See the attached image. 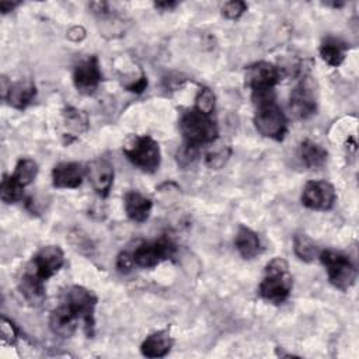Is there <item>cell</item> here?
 Masks as SVG:
<instances>
[{"mask_svg":"<svg viewBox=\"0 0 359 359\" xmlns=\"http://www.w3.org/2000/svg\"><path fill=\"white\" fill-rule=\"evenodd\" d=\"M17 6H20V3H17V1H13V3H10V1H1V3H0V10H1L3 14H7V13L13 11Z\"/></svg>","mask_w":359,"mask_h":359,"instance_id":"836d02e7","label":"cell"},{"mask_svg":"<svg viewBox=\"0 0 359 359\" xmlns=\"http://www.w3.org/2000/svg\"><path fill=\"white\" fill-rule=\"evenodd\" d=\"M63 136L66 142L70 143L84 135L88 129V119L84 111L69 107L63 111Z\"/></svg>","mask_w":359,"mask_h":359,"instance_id":"d6986e66","label":"cell"},{"mask_svg":"<svg viewBox=\"0 0 359 359\" xmlns=\"http://www.w3.org/2000/svg\"><path fill=\"white\" fill-rule=\"evenodd\" d=\"M245 86L251 88L252 95L273 93V87L280 79L279 69L269 62H255L245 69Z\"/></svg>","mask_w":359,"mask_h":359,"instance_id":"9c48e42d","label":"cell"},{"mask_svg":"<svg viewBox=\"0 0 359 359\" xmlns=\"http://www.w3.org/2000/svg\"><path fill=\"white\" fill-rule=\"evenodd\" d=\"M36 87L31 80H22L4 88L3 97L15 109H25L35 98Z\"/></svg>","mask_w":359,"mask_h":359,"instance_id":"2e32d148","label":"cell"},{"mask_svg":"<svg viewBox=\"0 0 359 359\" xmlns=\"http://www.w3.org/2000/svg\"><path fill=\"white\" fill-rule=\"evenodd\" d=\"M63 264L65 255L62 248L59 245H45L31 258L25 272L42 282H46L63 266Z\"/></svg>","mask_w":359,"mask_h":359,"instance_id":"ba28073f","label":"cell"},{"mask_svg":"<svg viewBox=\"0 0 359 359\" xmlns=\"http://www.w3.org/2000/svg\"><path fill=\"white\" fill-rule=\"evenodd\" d=\"M86 175V168L79 163H59L52 170V184L59 189L79 188Z\"/></svg>","mask_w":359,"mask_h":359,"instance_id":"5bb4252c","label":"cell"},{"mask_svg":"<svg viewBox=\"0 0 359 359\" xmlns=\"http://www.w3.org/2000/svg\"><path fill=\"white\" fill-rule=\"evenodd\" d=\"M234 244L244 259H252L261 252V241L258 234L245 226L238 227Z\"/></svg>","mask_w":359,"mask_h":359,"instance_id":"44dd1931","label":"cell"},{"mask_svg":"<svg viewBox=\"0 0 359 359\" xmlns=\"http://www.w3.org/2000/svg\"><path fill=\"white\" fill-rule=\"evenodd\" d=\"M38 174V164L31 158H20L17 161V165L14 168V172L11 174L13 180L18 182L21 187L29 185Z\"/></svg>","mask_w":359,"mask_h":359,"instance_id":"d4e9b609","label":"cell"},{"mask_svg":"<svg viewBox=\"0 0 359 359\" xmlns=\"http://www.w3.org/2000/svg\"><path fill=\"white\" fill-rule=\"evenodd\" d=\"M123 206L126 216L136 222L142 223L149 219L153 208V202L150 198L144 196L139 191H128L123 196Z\"/></svg>","mask_w":359,"mask_h":359,"instance_id":"e0dca14e","label":"cell"},{"mask_svg":"<svg viewBox=\"0 0 359 359\" xmlns=\"http://www.w3.org/2000/svg\"><path fill=\"white\" fill-rule=\"evenodd\" d=\"M215 94L209 87H201V90L198 91L196 97H195V107L198 111L203 112V114H209L212 115L213 109H215Z\"/></svg>","mask_w":359,"mask_h":359,"instance_id":"4316f807","label":"cell"},{"mask_svg":"<svg viewBox=\"0 0 359 359\" xmlns=\"http://www.w3.org/2000/svg\"><path fill=\"white\" fill-rule=\"evenodd\" d=\"M1 199L6 203H15L22 199L24 196V187H21L18 182L13 180L11 175L4 174L3 181H1Z\"/></svg>","mask_w":359,"mask_h":359,"instance_id":"484cf974","label":"cell"},{"mask_svg":"<svg viewBox=\"0 0 359 359\" xmlns=\"http://www.w3.org/2000/svg\"><path fill=\"white\" fill-rule=\"evenodd\" d=\"M174 339L170 335L168 330H160L149 337L142 342L140 352L146 358H164L172 348Z\"/></svg>","mask_w":359,"mask_h":359,"instance_id":"ac0fdd59","label":"cell"},{"mask_svg":"<svg viewBox=\"0 0 359 359\" xmlns=\"http://www.w3.org/2000/svg\"><path fill=\"white\" fill-rule=\"evenodd\" d=\"M348 50L346 42L335 36H325L320 45V56L330 66H339Z\"/></svg>","mask_w":359,"mask_h":359,"instance_id":"7402d4cb","label":"cell"},{"mask_svg":"<svg viewBox=\"0 0 359 359\" xmlns=\"http://www.w3.org/2000/svg\"><path fill=\"white\" fill-rule=\"evenodd\" d=\"M255 104L254 125L257 130L269 139L283 140L287 132V121L282 108L275 101V94L268 93L252 97Z\"/></svg>","mask_w":359,"mask_h":359,"instance_id":"6da1fadb","label":"cell"},{"mask_svg":"<svg viewBox=\"0 0 359 359\" xmlns=\"http://www.w3.org/2000/svg\"><path fill=\"white\" fill-rule=\"evenodd\" d=\"M177 6H178L177 1H157V3H154V7H156V8H160V10H163V11L172 10V8H175Z\"/></svg>","mask_w":359,"mask_h":359,"instance_id":"d6a6232c","label":"cell"},{"mask_svg":"<svg viewBox=\"0 0 359 359\" xmlns=\"http://www.w3.org/2000/svg\"><path fill=\"white\" fill-rule=\"evenodd\" d=\"M133 259H132V254L125 251V252H121L119 257H118V261H116V266L121 269V271H129L132 269L133 266Z\"/></svg>","mask_w":359,"mask_h":359,"instance_id":"1f68e13d","label":"cell"},{"mask_svg":"<svg viewBox=\"0 0 359 359\" xmlns=\"http://www.w3.org/2000/svg\"><path fill=\"white\" fill-rule=\"evenodd\" d=\"M230 156V149L229 147H217V149H212L210 151L206 153L205 156V163L208 167L210 168H215V170H219L222 168L227 158Z\"/></svg>","mask_w":359,"mask_h":359,"instance_id":"83f0119b","label":"cell"},{"mask_svg":"<svg viewBox=\"0 0 359 359\" xmlns=\"http://www.w3.org/2000/svg\"><path fill=\"white\" fill-rule=\"evenodd\" d=\"M18 289L24 299L31 306H41L46 297L45 294V282L36 279L28 272H24V275L20 279Z\"/></svg>","mask_w":359,"mask_h":359,"instance_id":"603a6c76","label":"cell"},{"mask_svg":"<svg viewBox=\"0 0 359 359\" xmlns=\"http://www.w3.org/2000/svg\"><path fill=\"white\" fill-rule=\"evenodd\" d=\"M297 156L304 167L309 170H318L325 164L328 153L318 143L306 139L299 144Z\"/></svg>","mask_w":359,"mask_h":359,"instance_id":"ffe728a7","label":"cell"},{"mask_svg":"<svg viewBox=\"0 0 359 359\" xmlns=\"http://www.w3.org/2000/svg\"><path fill=\"white\" fill-rule=\"evenodd\" d=\"M198 150H199V149L192 147V146H188V144L184 143V146H182V147L178 150V153H177V160H178V163H180L181 165H188L189 163H192V161L196 158Z\"/></svg>","mask_w":359,"mask_h":359,"instance_id":"4dcf8cb0","label":"cell"},{"mask_svg":"<svg viewBox=\"0 0 359 359\" xmlns=\"http://www.w3.org/2000/svg\"><path fill=\"white\" fill-rule=\"evenodd\" d=\"M292 286L293 278L289 273L287 262L280 257H275L265 266L258 292L264 300L272 304H282L287 300Z\"/></svg>","mask_w":359,"mask_h":359,"instance_id":"7a4b0ae2","label":"cell"},{"mask_svg":"<svg viewBox=\"0 0 359 359\" xmlns=\"http://www.w3.org/2000/svg\"><path fill=\"white\" fill-rule=\"evenodd\" d=\"M63 303L84 323V331L88 338L94 335L95 318L94 311L97 306V296L84 286L73 285L63 294Z\"/></svg>","mask_w":359,"mask_h":359,"instance_id":"8992f818","label":"cell"},{"mask_svg":"<svg viewBox=\"0 0 359 359\" xmlns=\"http://www.w3.org/2000/svg\"><path fill=\"white\" fill-rule=\"evenodd\" d=\"M247 8L248 6L244 1H229L223 6V15L229 20H237L247 11Z\"/></svg>","mask_w":359,"mask_h":359,"instance_id":"f546056e","label":"cell"},{"mask_svg":"<svg viewBox=\"0 0 359 359\" xmlns=\"http://www.w3.org/2000/svg\"><path fill=\"white\" fill-rule=\"evenodd\" d=\"M175 244L171 238L163 236L151 241L139 244L132 254L133 264L139 268H154L175 254Z\"/></svg>","mask_w":359,"mask_h":359,"instance_id":"52a82bcc","label":"cell"},{"mask_svg":"<svg viewBox=\"0 0 359 359\" xmlns=\"http://www.w3.org/2000/svg\"><path fill=\"white\" fill-rule=\"evenodd\" d=\"M180 130L182 133L184 143L196 149L213 143L219 133L212 115L203 114L196 108H189L181 115Z\"/></svg>","mask_w":359,"mask_h":359,"instance_id":"3957f363","label":"cell"},{"mask_svg":"<svg viewBox=\"0 0 359 359\" xmlns=\"http://www.w3.org/2000/svg\"><path fill=\"white\" fill-rule=\"evenodd\" d=\"M293 250H294V254L297 255V258H300L304 262H311L320 254L316 243L304 233L294 234Z\"/></svg>","mask_w":359,"mask_h":359,"instance_id":"cb8c5ba5","label":"cell"},{"mask_svg":"<svg viewBox=\"0 0 359 359\" xmlns=\"http://www.w3.org/2000/svg\"><path fill=\"white\" fill-rule=\"evenodd\" d=\"M323 266L327 271L328 280L339 290H348L356 280L358 271L352 259L335 250H323L318 254Z\"/></svg>","mask_w":359,"mask_h":359,"instance_id":"5b68a950","label":"cell"},{"mask_svg":"<svg viewBox=\"0 0 359 359\" xmlns=\"http://www.w3.org/2000/svg\"><path fill=\"white\" fill-rule=\"evenodd\" d=\"M0 334H1V341L6 345H14L18 339L17 325L4 316H1L0 318Z\"/></svg>","mask_w":359,"mask_h":359,"instance_id":"f1b7e54d","label":"cell"},{"mask_svg":"<svg viewBox=\"0 0 359 359\" xmlns=\"http://www.w3.org/2000/svg\"><path fill=\"white\" fill-rule=\"evenodd\" d=\"M337 201L335 188L327 181H309L302 194V203L311 210H330Z\"/></svg>","mask_w":359,"mask_h":359,"instance_id":"8fae6325","label":"cell"},{"mask_svg":"<svg viewBox=\"0 0 359 359\" xmlns=\"http://www.w3.org/2000/svg\"><path fill=\"white\" fill-rule=\"evenodd\" d=\"M289 109L296 119H307L317 109V98L313 80L304 77L300 80L290 93Z\"/></svg>","mask_w":359,"mask_h":359,"instance_id":"30bf717a","label":"cell"},{"mask_svg":"<svg viewBox=\"0 0 359 359\" xmlns=\"http://www.w3.org/2000/svg\"><path fill=\"white\" fill-rule=\"evenodd\" d=\"M86 175L101 198L108 196L114 181V165L108 158L97 157L91 160L86 167Z\"/></svg>","mask_w":359,"mask_h":359,"instance_id":"4fadbf2b","label":"cell"},{"mask_svg":"<svg viewBox=\"0 0 359 359\" xmlns=\"http://www.w3.org/2000/svg\"><path fill=\"white\" fill-rule=\"evenodd\" d=\"M102 80V74L98 65L97 56H88L87 59L79 62L73 70V83L79 93L84 95H91L98 88Z\"/></svg>","mask_w":359,"mask_h":359,"instance_id":"7c38bea8","label":"cell"},{"mask_svg":"<svg viewBox=\"0 0 359 359\" xmlns=\"http://www.w3.org/2000/svg\"><path fill=\"white\" fill-rule=\"evenodd\" d=\"M123 153L135 167L144 172L151 174L160 167V146L149 135H135L129 137L123 146Z\"/></svg>","mask_w":359,"mask_h":359,"instance_id":"277c9868","label":"cell"},{"mask_svg":"<svg viewBox=\"0 0 359 359\" xmlns=\"http://www.w3.org/2000/svg\"><path fill=\"white\" fill-rule=\"evenodd\" d=\"M77 320L79 317L65 303H62L59 307L50 311L49 328L55 335L70 338L77 328Z\"/></svg>","mask_w":359,"mask_h":359,"instance_id":"9a60e30c","label":"cell"}]
</instances>
